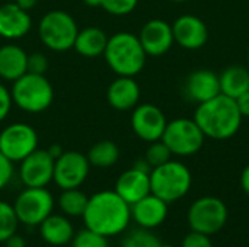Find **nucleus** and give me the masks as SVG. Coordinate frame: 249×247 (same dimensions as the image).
<instances>
[{
    "label": "nucleus",
    "instance_id": "nucleus-33",
    "mask_svg": "<svg viewBox=\"0 0 249 247\" xmlns=\"http://www.w3.org/2000/svg\"><path fill=\"white\" fill-rule=\"evenodd\" d=\"M182 247H213V243L210 240V236L191 231L182 242Z\"/></svg>",
    "mask_w": 249,
    "mask_h": 247
},
{
    "label": "nucleus",
    "instance_id": "nucleus-34",
    "mask_svg": "<svg viewBox=\"0 0 249 247\" xmlns=\"http://www.w3.org/2000/svg\"><path fill=\"white\" fill-rule=\"evenodd\" d=\"M12 105H13V100H12L10 90L3 83H0V122H3L7 118V115L10 114Z\"/></svg>",
    "mask_w": 249,
    "mask_h": 247
},
{
    "label": "nucleus",
    "instance_id": "nucleus-35",
    "mask_svg": "<svg viewBox=\"0 0 249 247\" xmlns=\"http://www.w3.org/2000/svg\"><path fill=\"white\" fill-rule=\"evenodd\" d=\"M13 178V163L0 153V191H3Z\"/></svg>",
    "mask_w": 249,
    "mask_h": 247
},
{
    "label": "nucleus",
    "instance_id": "nucleus-8",
    "mask_svg": "<svg viewBox=\"0 0 249 247\" xmlns=\"http://www.w3.org/2000/svg\"><path fill=\"white\" fill-rule=\"evenodd\" d=\"M13 208L19 224L39 226L54 210V197L47 188H25L15 199Z\"/></svg>",
    "mask_w": 249,
    "mask_h": 247
},
{
    "label": "nucleus",
    "instance_id": "nucleus-38",
    "mask_svg": "<svg viewBox=\"0 0 249 247\" xmlns=\"http://www.w3.org/2000/svg\"><path fill=\"white\" fill-rule=\"evenodd\" d=\"M241 186H242L244 192L249 197V165L244 169V172L241 175Z\"/></svg>",
    "mask_w": 249,
    "mask_h": 247
},
{
    "label": "nucleus",
    "instance_id": "nucleus-25",
    "mask_svg": "<svg viewBox=\"0 0 249 247\" xmlns=\"http://www.w3.org/2000/svg\"><path fill=\"white\" fill-rule=\"evenodd\" d=\"M90 166L98 169H108L120 159V148L111 140H101L95 143L86 154Z\"/></svg>",
    "mask_w": 249,
    "mask_h": 247
},
{
    "label": "nucleus",
    "instance_id": "nucleus-12",
    "mask_svg": "<svg viewBox=\"0 0 249 247\" xmlns=\"http://www.w3.org/2000/svg\"><path fill=\"white\" fill-rule=\"evenodd\" d=\"M54 159L47 150L36 148L19 162V178L25 188H47L53 182Z\"/></svg>",
    "mask_w": 249,
    "mask_h": 247
},
{
    "label": "nucleus",
    "instance_id": "nucleus-15",
    "mask_svg": "<svg viewBox=\"0 0 249 247\" xmlns=\"http://www.w3.org/2000/svg\"><path fill=\"white\" fill-rule=\"evenodd\" d=\"M174 41L185 49H200L209 41V28L194 15H182L172 23Z\"/></svg>",
    "mask_w": 249,
    "mask_h": 247
},
{
    "label": "nucleus",
    "instance_id": "nucleus-28",
    "mask_svg": "<svg viewBox=\"0 0 249 247\" xmlns=\"http://www.w3.org/2000/svg\"><path fill=\"white\" fill-rule=\"evenodd\" d=\"M160 240L147 229L131 231L123 242V247H160Z\"/></svg>",
    "mask_w": 249,
    "mask_h": 247
},
{
    "label": "nucleus",
    "instance_id": "nucleus-37",
    "mask_svg": "<svg viewBox=\"0 0 249 247\" xmlns=\"http://www.w3.org/2000/svg\"><path fill=\"white\" fill-rule=\"evenodd\" d=\"M4 246L6 247H26L25 245V239L20 237L19 234H12L6 242H4Z\"/></svg>",
    "mask_w": 249,
    "mask_h": 247
},
{
    "label": "nucleus",
    "instance_id": "nucleus-7",
    "mask_svg": "<svg viewBox=\"0 0 249 247\" xmlns=\"http://www.w3.org/2000/svg\"><path fill=\"white\" fill-rule=\"evenodd\" d=\"M160 140L168 146L172 156L188 157L203 148L206 135L194 118H177L166 124Z\"/></svg>",
    "mask_w": 249,
    "mask_h": 247
},
{
    "label": "nucleus",
    "instance_id": "nucleus-11",
    "mask_svg": "<svg viewBox=\"0 0 249 247\" xmlns=\"http://www.w3.org/2000/svg\"><path fill=\"white\" fill-rule=\"evenodd\" d=\"M90 163L88 157L76 150L63 151V154L54 160L53 182L63 189L80 188L88 179Z\"/></svg>",
    "mask_w": 249,
    "mask_h": 247
},
{
    "label": "nucleus",
    "instance_id": "nucleus-4",
    "mask_svg": "<svg viewBox=\"0 0 249 247\" xmlns=\"http://www.w3.org/2000/svg\"><path fill=\"white\" fill-rule=\"evenodd\" d=\"M12 100L16 108L26 114L47 111L54 99V89L45 74L25 73L12 83Z\"/></svg>",
    "mask_w": 249,
    "mask_h": 247
},
{
    "label": "nucleus",
    "instance_id": "nucleus-1",
    "mask_svg": "<svg viewBox=\"0 0 249 247\" xmlns=\"http://www.w3.org/2000/svg\"><path fill=\"white\" fill-rule=\"evenodd\" d=\"M82 218L86 229L105 237H114L128 227L131 210L115 191H99L89 197Z\"/></svg>",
    "mask_w": 249,
    "mask_h": 247
},
{
    "label": "nucleus",
    "instance_id": "nucleus-36",
    "mask_svg": "<svg viewBox=\"0 0 249 247\" xmlns=\"http://www.w3.org/2000/svg\"><path fill=\"white\" fill-rule=\"evenodd\" d=\"M235 102L238 105V109H239L241 115L244 118H249V90L245 92L244 95H241L239 98H236Z\"/></svg>",
    "mask_w": 249,
    "mask_h": 247
},
{
    "label": "nucleus",
    "instance_id": "nucleus-39",
    "mask_svg": "<svg viewBox=\"0 0 249 247\" xmlns=\"http://www.w3.org/2000/svg\"><path fill=\"white\" fill-rule=\"evenodd\" d=\"M15 3L19 6V7H22L23 10H31V9H34L35 6H36V3H38V0H15Z\"/></svg>",
    "mask_w": 249,
    "mask_h": 247
},
{
    "label": "nucleus",
    "instance_id": "nucleus-29",
    "mask_svg": "<svg viewBox=\"0 0 249 247\" xmlns=\"http://www.w3.org/2000/svg\"><path fill=\"white\" fill-rule=\"evenodd\" d=\"M171 157H172V153L162 140L150 143L149 148L146 150V156H144L146 162L150 165L152 169L158 167L160 165H165L166 162L171 160Z\"/></svg>",
    "mask_w": 249,
    "mask_h": 247
},
{
    "label": "nucleus",
    "instance_id": "nucleus-13",
    "mask_svg": "<svg viewBox=\"0 0 249 247\" xmlns=\"http://www.w3.org/2000/svg\"><path fill=\"white\" fill-rule=\"evenodd\" d=\"M165 114L152 103H142L133 109L131 128L133 132L146 143H153L162 138L166 128Z\"/></svg>",
    "mask_w": 249,
    "mask_h": 247
},
{
    "label": "nucleus",
    "instance_id": "nucleus-31",
    "mask_svg": "<svg viewBox=\"0 0 249 247\" xmlns=\"http://www.w3.org/2000/svg\"><path fill=\"white\" fill-rule=\"evenodd\" d=\"M139 4V0H102L101 7L112 16L130 15Z\"/></svg>",
    "mask_w": 249,
    "mask_h": 247
},
{
    "label": "nucleus",
    "instance_id": "nucleus-44",
    "mask_svg": "<svg viewBox=\"0 0 249 247\" xmlns=\"http://www.w3.org/2000/svg\"><path fill=\"white\" fill-rule=\"evenodd\" d=\"M247 58H248V64H249V47H248V52H247Z\"/></svg>",
    "mask_w": 249,
    "mask_h": 247
},
{
    "label": "nucleus",
    "instance_id": "nucleus-30",
    "mask_svg": "<svg viewBox=\"0 0 249 247\" xmlns=\"http://www.w3.org/2000/svg\"><path fill=\"white\" fill-rule=\"evenodd\" d=\"M70 245L71 247H108V237L85 229L74 234Z\"/></svg>",
    "mask_w": 249,
    "mask_h": 247
},
{
    "label": "nucleus",
    "instance_id": "nucleus-16",
    "mask_svg": "<svg viewBox=\"0 0 249 247\" xmlns=\"http://www.w3.org/2000/svg\"><path fill=\"white\" fill-rule=\"evenodd\" d=\"M32 17L28 10L19 7L15 1L0 4V36L7 41H16L29 33Z\"/></svg>",
    "mask_w": 249,
    "mask_h": 247
},
{
    "label": "nucleus",
    "instance_id": "nucleus-19",
    "mask_svg": "<svg viewBox=\"0 0 249 247\" xmlns=\"http://www.w3.org/2000/svg\"><path fill=\"white\" fill-rule=\"evenodd\" d=\"M107 99L109 106L115 111H133L140 100V86L134 77L118 76L108 86Z\"/></svg>",
    "mask_w": 249,
    "mask_h": 247
},
{
    "label": "nucleus",
    "instance_id": "nucleus-43",
    "mask_svg": "<svg viewBox=\"0 0 249 247\" xmlns=\"http://www.w3.org/2000/svg\"><path fill=\"white\" fill-rule=\"evenodd\" d=\"M160 247H174V246H169V245H160Z\"/></svg>",
    "mask_w": 249,
    "mask_h": 247
},
{
    "label": "nucleus",
    "instance_id": "nucleus-26",
    "mask_svg": "<svg viewBox=\"0 0 249 247\" xmlns=\"http://www.w3.org/2000/svg\"><path fill=\"white\" fill-rule=\"evenodd\" d=\"M88 201H89V197H86V194L82 192L79 188L63 189L58 197V207L63 215L70 217V218H77L83 215Z\"/></svg>",
    "mask_w": 249,
    "mask_h": 247
},
{
    "label": "nucleus",
    "instance_id": "nucleus-22",
    "mask_svg": "<svg viewBox=\"0 0 249 247\" xmlns=\"http://www.w3.org/2000/svg\"><path fill=\"white\" fill-rule=\"evenodd\" d=\"M41 239L53 247H61L70 245L74 237V227L69 217L51 214L39 226Z\"/></svg>",
    "mask_w": 249,
    "mask_h": 247
},
{
    "label": "nucleus",
    "instance_id": "nucleus-2",
    "mask_svg": "<svg viewBox=\"0 0 249 247\" xmlns=\"http://www.w3.org/2000/svg\"><path fill=\"white\" fill-rule=\"evenodd\" d=\"M242 119L244 116L241 115L235 99L222 93L200 103L194 114V121L206 138L220 141L232 138L241 130Z\"/></svg>",
    "mask_w": 249,
    "mask_h": 247
},
{
    "label": "nucleus",
    "instance_id": "nucleus-17",
    "mask_svg": "<svg viewBox=\"0 0 249 247\" xmlns=\"http://www.w3.org/2000/svg\"><path fill=\"white\" fill-rule=\"evenodd\" d=\"M185 95L196 103L207 102L220 95L219 74L209 68H200L193 71L185 80Z\"/></svg>",
    "mask_w": 249,
    "mask_h": 247
},
{
    "label": "nucleus",
    "instance_id": "nucleus-41",
    "mask_svg": "<svg viewBox=\"0 0 249 247\" xmlns=\"http://www.w3.org/2000/svg\"><path fill=\"white\" fill-rule=\"evenodd\" d=\"M83 1H85V4H88L90 7H101V3H102V0H83Z\"/></svg>",
    "mask_w": 249,
    "mask_h": 247
},
{
    "label": "nucleus",
    "instance_id": "nucleus-18",
    "mask_svg": "<svg viewBox=\"0 0 249 247\" xmlns=\"http://www.w3.org/2000/svg\"><path fill=\"white\" fill-rule=\"evenodd\" d=\"M131 218L142 229H156L159 227L168 215V202L160 199L159 197L149 194L140 201L130 205Z\"/></svg>",
    "mask_w": 249,
    "mask_h": 247
},
{
    "label": "nucleus",
    "instance_id": "nucleus-3",
    "mask_svg": "<svg viewBox=\"0 0 249 247\" xmlns=\"http://www.w3.org/2000/svg\"><path fill=\"white\" fill-rule=\"evenodd\" d=\"M104 57L108 67L117 76L134 77L144 68L147 54L137 35L131 32H117L108 36Z\"/></svg>",
    "mask_w": 249,
    "mask_h": 247
},
{
    "label": "nucleus",
    "instance_id": "nucleus-23",
    "mask_svg": "<svg viewBox=\"0 0 249 247\" xmlns=\"http://www.w3.org/2000/svg\"><path fill=\"white\" fill-rule=\"evenodd\" d=\"M108 35L104 29L98 26H88L77 32V36L73 44V49L86 58H95L104 55L107 48Z\"/></svg>",
    "mask_w": 249,
    "mask_h": 247
},
{
    "label": "nucleus",
    "instance_id": "nucleus-14",
    "mask_svg": "<svg viewBox=\"0 0 249 247\" xmlns=\"http://www.w3.org/2000/svg\"><path fill=\"white\" fill-rule=\"evenodd\" d=\"M137 36L140 39L144 52L152 57H160L166 54L175 44L172 25H169L163 19L147 20L140 29V33Z\"/></svg>",
    "mask_w": 249,
    "mask_h": 247
},
{
    "label": "nucleus",
    "instance_id": "nucleus-21",
    "mask_svg": "<svg viewBox=\"0 0 249 247\" xmlns=\"http://www.w3.org/2000/svg\"><path fill=\"white\" fill-rule=\"evenodd\" d=\"M28 54L26 51L13 44H4L0 47V79L13 83L25 73H28Z\"/></svg>",
    "mask_w": 249,
    "mask_h": 247
},
{
    "label": "nucleus",
    "instance_id": "nucleus-20",
    "mask_svg": "<svg viewBox=\"0 0 249 247\" xmlns=\"http://www.w3.org/2000/svg\"><path fill=\"white\" fill-rule=\"evenodd\" d=\"M128 205L140 201L146 195L152 194L150 191V173L140 169L131 167L121 173L115 182L114 189Z\"/></svg>",
    "mask_w": 249,
    "mask_h": 247
},
{
    "label": "nucleus",
    "instance_id": "nucleus-32",
    "mask_svg": "<svg viewBox=\"0 0 249 247\" xmlns=\"http://www.w3.org/2000/svg\"><path fill=\"white\" fill-rule=\"evenodd\" d=\"M28 73L34 74H45L48 68V58L42 52H32L28 54Z\"/></svg>",
    "mask_w": 249,
    "mask_h": 247
},
{
    "label": "nucleus",
    "instance_id": "nucleus-10",
    "mask_svg": "<svg viewBox=\"0 0 249 247\" xmlns=\"http://www.w3.org/2000/svg\"><path fill=\"white\" fill-rule=\"evenodd\" d=\"M38 148L35 128L25 122H13L0 131V153L12 163L22 162Z\"/></svg>",
    "mask_w": 249,
    "mask_h": 247
},
{
    "label": "nucleus",
    "instance_id": "nucleus-9",
    "mask_svg": "<svg viewBox=\"0 0 249 247\" xmlns=\"http://www.w3.org/2000/svg\"><path fill=\"white\" fill-rule=\"evenodd\" d=\"M228 221V207L216 197H203L188 210V224L193 231L212 236L220 231Z\"/></svg>",
    "mask_w": 249,
    "mask_h": 247
},
{
    "label": "nucleus",
    "instance_id": "nucleus-40",
    "mask_svg": "<svg viewBox=\"0 0 249 247\" xmlns=\"http://www.w3.org/2000/svg\"><path fill=\"white\" fill-rule=\"evenodd\" d=\"M47 151L50 153V156L55 160V159H58L61 154H63V148H61V146H58V144H53V146H50L48 148H47Z\"/></svg>",
    "mask_w": 249,
    "mask_h": 247
},
{
    "label": "nucleus",
    "instance_id": "nucleus-24",
    "mask_svg": "<svg viewBox=\"0 0 249 247\" xmlns=\"http://www.w3.org/2000/svg\"><path fill=\"white\" fill-rule=\"evenodd\" d=\"M220 93L236 99L249 90V70L242 66H231L219 74Z\"/></svg>",
    "mask_w": 249,
    "mask_h": 247
},
{
    "label": "nucleus",
    "instance_id": "nucleus-27",
    "mask_svg": "<svg viewBox=\"0 0 249 247\" xmlns=\"http://www.w3.org/2000/svg\"><path fill=\"white\" fill-rule=\"evenodd\" d=\"M19 220L15 208L6 201H0V243H4L12 234L16 233Z\"/></svg>",
    "mask_w": 249,
    "mask_h": 247
},
{
    "label": "nucleus",
    "instance_id": "nucleus-5",
    "mask_svg": "<svg viewBox=\"0 0 249 247\" xmlns=\"http://www.w3.org/2000/svg\"><path fill=\"white\" fill-rule=\"evenodd\" d=\"M193 176L190 169L177 160L153 167L150 172V191L165 202L171 204L185 197L191 188Z\"/></svg>",
    "mask_w": 249,
    "mask_h": 247
},
{
    "label": "nucleus",
    "instance_id": "nucleus-6",
    "mask_svg": "<svg viewBox=\"0 0 249 247\" xmlns=\"http://www.w3.org/2000/svg\"><path fill=\"white\" fill-rule=\"evenodd\" d=\"M77 32L79 28L74 17L64 10H50L38 23L41 42L55 52H64L73 48Z\"/></svg>",
    "mask_w": 249,
    "mask_h": 247
},
{
    "label": "nucleus",
    "instance_id": "nucleus-42",
    "mask_svg": "<svg viewBox=\"0 0 249 247\" xmlns=\"http://www.w3.org/2000/svg\"><path fill=\"white\" fill-rule=\"evenodd\" d=\"M172 3H185V1H190V0H169Z\"/></svg>",
    "mask_w": 249,
    "mask_h": 247
}]
</instances>
